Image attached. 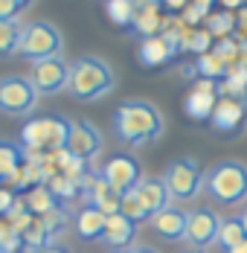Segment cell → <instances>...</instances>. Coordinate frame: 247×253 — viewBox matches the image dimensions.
I'll use <instances>...</instances> for the list:
<instances>
[{"label": "cell", "mask_w": 247, "mask_h": 253, "mask_svg": "<svg viewBox=\"0 0 247 253\" xmlns=\"http://www.w3.org/2000/svg\"><path fill=\"white\" fill-rule=\"evenodd\" d=\"M26 163V152L24 146H15V143H0V177L9 180L21 166Z\"/></svg>", "instance_id": "22"}, {"label": "cell", "mask_w": 247, "mask_h": 253, "mask_svg": "<svg viewBox=\"0 0 247 253\" xmlns=\"http://www.w3.org/2000/svg\"><path fill=\"white\" fill-rule=\"evenodd\" d=\"M41 253H70L67 248H55V245H49L47 251H41Z\"/></svg>", "instance_id": "38"}, {"label": "cell", "mask_w": 247, "mask_h": 253, "mask_svg": "<svg viewBox=\"0 0 247 253\" xmlns=\"http://www.w3.org/2000/svg\"><path fill=\"white\" fill-rule=\"evenodd\" d=\"M67 152L73 157H79V160H84V163L99 157V152H102L99 128L90 126V123H73L70 126V140H67Z\"/></svg>", "instance_id": "13"}, {"label": "cell", "mask_w": 247, "mask_h": 253, "mask_svg": "<svg viewBox=\"0 0 247 253\" xmlns=\"http://www.w3.org/2000/svg\"><path fill=\"white\" fill-rule=\"evenodd\" d=\"M186 215H189V212H183V210H177V207H166V210L157 212L148 224L154 227V233H157L160 239H166V242H183Z\"/></svg>", "instance_id": "17"}, {"label": "cell", "mask_w": 247, "mask_h": 253, "mask_svg": "<svg viewBox=\"0 0 247 253\" xmlns=\"http://www.w3.org/2000/svg\"><path fill=\"white\" fill-rule=\"evenodd\" d=\"M15 204H18V195H15L12 189H0V215H3V218L15 210Z\"/></svg>", "instance_id": "31"}, {"label": "cell", "mask_w": 247, "mask_h": 253, "mask_svg": "<svg viewBox=\"0 0 247 253\" xmlns=\"http://www.w3.org/2000/svg\"><path fill=\"white\" fill-rule=\"evenodd\" d=\"M180 52H195V55H204V52L212 50V32L206 26H186L180 29Z\"/></svg>", "instance_id": "20"}, {"label": "cell", "mask_w": 247, "mask_h": 253, "mask_svg": "<svg viewBox=\"0 0 247 253\" xmlns=\"http://www.w3.org/2000/svg\"><path fill=\"white\" fill-rule=\"evenodd\" d=\"M61 52V32L47 21H35V24L24 26L21 32V44H18V55L35 61H44Z\"/></svg>", "instance_id": "6"}, {"label": "cell", "mask_w": 247, "mask_h": 253, "mask_svg": "<svg viewBox=\"0 0 247 253\" xmlns=\"http://www.w3.org/2000/svg\"><path fill=\"white\" fill-rule=\"evenodd\" d=\"M239 221H242V227H245V233H247V210L242 212V215H239Z\"/></svg>", "instance_id": "39"}, {"label": "cell", "mask_w": 247, "mask_h": 253, "mask_svg": "<svg viewBox=\"0 0 247 253\" xmlns=\"http://www.w3.org/2000/svg\"><path fill=\"white\" fill-rule=\"evenodd\" d=\"M195 73L201 79H212V82H221L227 73H230V67H227V61L224 58H218L215 52H204V55H198L195 61Z\"/></svg>", "instance_id": "23"}, {"label": "cell", "mask_w": 247, "mask_h": 253, "mask_svg": "<svg viewBox=\"0 0 247 253\" xmlns=\"http://www.w3.org/2000/svg\"><path fill=\"white\" fill-rule=\"evenodd\" d=\"M120 212H123L125 218H131L134 224H143V221H151L148 210L143 207V201H140V195H137V189H131V192H123V201H120Z\"/></svg>", "instance_id": "26"}, {"label": "cell", "mask_w": 247, "mask_h": 253, "mask_svg": "<svg viewBox=\"0 0 247 253\" xmlns=\"http://www.w3.org/2000/svg\"><path fill=\"white\" fill-rule=\"evenodd\" d=\"M47 186L52 189V195H55L58 201H73V198H79V195H82V183H76L73 177H67V175L49 177Z\"/></svg>", "instance_id": "29"}, {"label": "cell", "mask_w": 247, "mask_h": 253, "mask_svg": "<svg viewBox=\"0 0 247 253\" xmlns=\"http://www.w3.org/2000/svg\"><path fill=\"white\" fill-rule=\"evenodd\" d=\"M163 6H148V9H137V18L131 29L140 35V38H151V35H163V24H166V15L160 12Z\"/></svg>", "instance_id": "19"}, {"label": "cell", "mask_w": 247, "mask_h": 253, "mask_svg": "<svg viewBox=\"0 0 247 253\" xmlns=\"http://www.w3.org/2000/svg\"><path fill=\"white\" fill-rule=\"evenodd\" d=\"M21 32H24V26L18 24V21H0V58L18 52Z\"/></svg>", "instance_id": "27"}, {"label": "cell", "mask_w": 247, "mask_h": 253, "mask_svg": "<svg viewBox=\"0 0 247 253\" xmlns=\"http://www.w3.org/2000/svg\"><path fill=\"white\" fill-rule=\"evenodd\" d=\"M70 126L73 123L64 120V117H38V120H29L21 128V146H24V152H32V154L61 152V149H67Z\"/></svg>", "instance_id": "4"}, {"label": "cell", "mask_w": 247, "mask_h": 253, "mask_svg": "<svg viewBox=\"0 0 247 253\" xmlns=\"http://www.w3.org/2000/svg\"><path fill=\"white\" fill-rule=\"evenodd\" d=\"M215 105H218V82H212V79H198L195 84H192V90L186 93V99H183V111H186L189 120L206 123V120L212 117Z\"/></svg>", "instance_id": "11"}, {"label": "cell", "mask_w": 247, "mask_h": 253, "mask_svg": "<svg viewBox=\"0 0 247 253\" xmlns=\"http://www.w3.org/2000/svg\"><path fill=\"white\" fill-rule=\"evenodd\" d=\"M192 6H195L198 12H204V18L212 15V0H192Z\"/></svg>", "instance_id": "33"}, {"label": "cell", "mask_w": 247, "mask_h": 253, "mask_svg": "<svg viewBox=\"0 0 247 253\" xmlns=\"http://www.w3.org/2000/svg\"><path fill=\"white\" fill-rule=\"evenodd\" d=\"M105 3H108V0H105Z\"/></svg>", "instance_id": "43"}, {"label": "cell", "mask_w": 247, "mask_h": 253, "mask_svg": "<svg viewBox=\"0 0 247 253\" xmlns=\"http://www.w3.org/2000/svg\"><path fill=\"white\" fill-rule=\"evenodd\" d=\"M24 201H26V210H29L32 215H47V212H52V210L58 207V198L52 195V189H49L47 183L26 189V192H24Z\"/></svg>", "instance_id": "21"}, {"label": "cell", "mask_w": 247, "mask_h": 253, "mask_svg": "<svg viewBox=\"0 0 247 253\" xmlns=\"http://www.w3.org/2000/svg\"><path fill=\"white\" fill-rule=\"evenodd\" d=\"M247 233L242 227V221L239 218H221V227H218V245H221L224 251H230V248H236L239 242H245Z\"/></svg>", "instance_id": "28"}, {"label": "cell", "mask_w": 247, "mask_h": 253, "mask_svg": "<svg viewBox=\"0 0 247 253\" xmlns=\"http://www.w3.org/2000/svg\"><path fill=\"white\" fill-rule=\"evenodd\" d=\"M221 3V9H227V12H233V9H245L247 0H218Z\"/></svg>", "instance_id": "34"}, {"label": "cell", "mask_w": 247, "mask_h": 253, "mask_svg": "<svg viewBox=\"0 0 247 253\" xmlns=\"http://www.w3.org/2000/svg\"><path fill=\"white\" fill-rule=\"evenodd\" d=\"M114 84H117L114 70L108 67V61H102L96 55H82L79 61L70 64V84H67V90L79 102L102 99V96H108L114 90Z\"/></svg>", "instance_id": "2"}, {"label": "cell", "mask_w": 247, "mask_h": 253, "mask_svg": "<svg viewBox=\"0 0 247 253\" xmlns=\"http://www.w3.org/2000/svg\"><path fill=\"white\" fill-rule=\"evenodd\" d=\"M128 253H157V251H154V248H148V245H134Z\"/></svg>", "instance_id": "36"}, {"label": "cell", "mask_w": 247, "mask_h": 253, "mask_svg": "<svg viewBox=\"0 0 247 253\" xmlns=\"http://www.w3.org/2000/svg\"><path fill=\"white\" fill-rule=\"evenodd\" d=\"M189 3H192V0H160V6H163L166 12H183Z\"/></svg>", "instance_id": "32"}, {"label": "cell", "mask_w": 247, "mask_h": 253, "mask_svg": "<svg viewBox=\"0 0 247 253\" xmlns=\"http://www.w3.org/2000/svg\"><path fill=\"white\" fill-rule=\"evenodd\" d=\"M137 9H148V6H160V0H131Z\"/></svg>", "instance_id": "35"}, {"label": "cell", "mask_w": 247, "mask_h": 253, "mask_svg": "<svg viewBox=\"0 0 247 253\" xmlns=\"http://www.w3.org/2000/svg\"><path fill=\"white\" fill-rule=\"evenodd\" d=\"M99 175L105 177V180L123 195V192L137 189V183L143 180V169H140V163H137L131 154H114V157L102 166Z\"/></svg>", "instance_id": "10"}, {"label": "cell", "mask_w": 247, "mask_h": 253, "mask_svg": "<svg viewBox=\"0 0 247 253\" xmlns=\"http://www.w3.org/2000/svg\"><path fill=\"white\" fill-rule=\"evenodd\" d=\"M183 253H204V251H195V248H189V251H183Z\"/></svg>", "instance_id": "41"}, {"label": "cell", "mask_w": 247, "mask_h": 253, "mask_svg": "<svg viewBox=\"0 0 247 253\" xmlns=\"http://www.w3.org/2000/svg\"><path fill=\"white\" fill-rule=\"evenodd\" d=\"M209 198L224 207H236L247 201V163L242 160H221L206 172V186Z\"/></svg>", "instance_id": "3"}, {"label": "cell", "mask_w": 247, "mask_h": 253, "mask_svg": "<svg viewBox=\"0 0 247 253\" xmlns=\"http://www.w3.org/2000/svg\"><path fill=\"white\" fill-rule=\"evenodd\" d=\"M29 82L35 84L38 93H58V90H64L70 84V64L61 55L35 61L32 73H29Z\"/></svg>", "instance_id": "8"}, {"label": "cell", "mask_w": 247, "mask_h": 253, "mask_svg": "<svg viewBox=\"0 0 247 253\" xmlns=\"http://www.w3.org/2000/svg\"><path fill=\"white\" fill-rule=\"evenodd\" d=\"M177 44H172L166 35H151V38H143L140 41V61L146 64V67H163V64H169L174 55H177Z\"/></svg>", "instance_id": "16"}, {"label": "cell", "mask_w": 247, "mask_h": 253, "mask_svg": "<svg viewBox=\"0 0 247 253\" xmlns=\"http://www.w3.org/2000/svg\"><path fill=\"white\" fill-rule=\"evenodd\" d=\"M209 123L221 134H239L247 123V99L236 96H218V105L209 117Z\"/></svg>", "instance_id": "12"}, {"label": "cell", "mask_w": 247, "mask_h": 253, "mask_svg": "<svg viewBox=\"0 0 247 253\" xmlns=\"http://www.w3.org/2000/svg\"><path fill=\"white\" fill-rule=\"evenodd\" d=\"M117 253H128V251H117Z\"/></svg>", "instance_id": "42"}, {"label": "cell", "mask_w": 247, "mask_h": 253, "mask_svg": "<svg viewBox=\"0 0 247 253\" xmlns=\"http://www.w3.org/2000/svg\"><path fill=\"white\" fill-rule=\"evenodd\" d=\"M44 218V224H47V230L55 236V233H61V230L67 227V212L61 210V207H55L52 212H47V215H41Z\"/></svg>", "instance_id": "30"}, {"label": "cell", "mask_w": 247, "mask_h": 253, "mask_svg": "<svg viewBox=\"0 0 247 253\" xmlns=\"http://www.w3.org/2000/svg\"><path fill=\"white\" fill-rule=\"evenodd\" d=\"M227 253H247V239H245V242H239L236 248H230Z\"/></svg>", "instance_id": "37"}, {"label": "cell", "mask_w": 247, "mask_h": 253, "mask_svg": "<svg viewBox=\"0 0 247 253\" xmlns=\"http://www.w3.org/2000/svg\"><path fill=\"white\" fill-rule=\"evenodd\" d=\"M114 134L125 146H148L163 134V114L146 99H128L114 114Z\"/></svg>", "instance_id": "1"}, {"label": "cell", "mask_w": 247, "mask_h": 253, "mask_svg": "<svg viewBox=\"0 0 247 253\" xmlns=\"http://www.w3.org/2000/svg\"><path fill=\"white\" fill-rule=\"evenodd\" d=\"M218 227H221V218L218 212L212 210H192L186 215V233H183V242L195 251H204L209 248L212 242H218Z\"/></svg>", "instance_id": "9"}, {"label": "cell", "mask_w": 247, "mask_h": 253, "mask_svg": "<svg viewBox=\"0 0 247 253\" xmlns=\"http://www.w3.org/2000/svg\"><path fill=\"white\" fill-rule=\"evenodd\" d=\"M137 195H140V201L143 207L148 210V215L154 218L157 212H163L166 207H172V192H169V186H166V180L163 177H143L140 183H137Z\"/></svg>", "instance_id": "15"}, {"label": "cell", "mask_w": 247, "mask_h": 253, "mask_svg": "<svg viewBox=\"0 0 247 253\" xmlns=\"http://www.w3.org/2000/svg\"><path fill=\"white\" fill-rule=\"evenodd\" d=\"M134 236H137V224L131 218H125L123 212H114V215H108L105 233L99 242H105L114 251H125V248H134Z\"/></svg>", "instance_id": "14"}, {"label": "cell", "mask_w": 247, "mask_h": 253, "mask_svg": "<svg viewBox=\"0 0 247 253\" xmlns=\"http://www.w3.org/2000/svg\"><path fill=\"white\" fill-rule=\"evenodd\" d=\"M163 180H166V186H169L174 201H192V198H198V192L206 186V175L198 166L195 157H177V160H172Z\"/></svg>", "instance_id": "5"}, {"label": "cell", "mask_w": 247, "mask_h": 253, "mask_svg": "<svg viewBox=\"0 0 247 253\" xmlns=\"http://www.w3.org/2000/svg\"><path fill=\"white\" fill-rule=\"evenodd\" d=\"M206 29L212 32V38H230V32L239 26V21H236V15L233 12H227V9H221V12H212V15H206Z\"/></svg>", "instance_id": "25"}, {"label": "cell", "mask_w": 247, "mask_h": 253, "mask_svg": "<svg viewBox=\"0 0 247 253\" xmlns=\"http://www.w3.org/2000/svg\"><path fill=\"white\" fill-rule=\"evenodd\" d=\"M38 90L24 76H6L0 79V114L6 117H26L35 111Z\"/></svg>", "instance_id": "7"}, {"label": "cell", "mask_w": 247, "mask_h": 253, "mask_svg": "<svg viewBox=\"0 0 247 253\" xmlns=\"http://www.w3.org/2000/svg\"><path fill=\"white\" fill-rule=\"evenodd\" d=\"M15 3H18V9L24 12V9H26V6H29V3H32V0H15Z\"/></svg>", "instance_id": "40"}, {"label": "cell", "mask_w": 247, "mask_h": 253, "mask_svg": "<svg viewBox=\"0 0 247 253\" xmlns=\"http://www.w3.org/2000/svg\"><path fill=\"white\" fill-rule=\"evenodd\" d=\"M105 221H108V215L99 212L96 207H82L79 215H76V233L84 242H96V239H102V233H105Z\"/></svg>", "instance_id": "18"}, {"label": "cell", "mask_w": 247, "mask_h": 253, "mask_svg": "<svg viewBox=\"0 0 247 253\" xmlns=\"http://www.w3.org/2000/svg\"><path fill=\"white\" fill-rule=\"evenodd\" d=\"M105 12H108V21L114 26H131L137 18V6L131 0H108Z\"/></svg>", "instance_id": "24"}]
</instances>
